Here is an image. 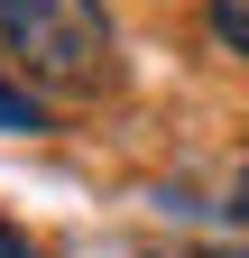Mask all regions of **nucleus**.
<instances>
[{
  "label": "nucleus",
  "instance_id": "nucleus-1",
  "mask_svg": "<svg viewBox=\"0 0 249 258\" xmlns=\"http://www.w3.org/2000/svg\"><path fill=\"white\" fill-rule=\"evenodd\" d=\"M0 55L19 64V83L92 102L120 74V37L102 0H0Z\"/></svg>",
  "mask_w": 249,
  "mask_h": 258
},
{
  "label": "nucleus",
  "instance_id": "nucleus-2",
  "mask_svg": "<svg viewBox=\"0 0 249 258\" xmlns=\"http://www.w3.org/2000/svg\"><path fill=\"white\" fill-rule=\"evenodd\" d=\"M0 129H10V139H37V129H46V102L28 83H0Z\"/></svg>",
  "mask_w": 249,
  "mask_h": 258
},
{
  "label": "nucleus",
  "instance_id": "nucleus-3",
  "mask_svg": "<svg viewBox=\"0 0 249 258\" xmlns=\"http://www.w3.org/2000/svg\"><path fill=\"white\" fill-rule=\"evenodd\" d=\"M212 10V37H222V55H240L249 64V0H203Z\"/></svg>",
  "mask_w": 249,
  "mask_h": 258
},
{
  "label": "nucleus",
  "instance_id": "nucleus-4",
  "mask_svg": "<svg viewBox=\"0 0 249 258\" xmlns=\"http://www.w3.org/2000/svg\"><path fill=\"white\" fill-rule=\"evenodd\" d=\"M0 258H37V249H28V240L10 231V221H0Z\"/></svg>",
  "mask_w": 249,
  "mask_h": 258
},
{
  "label": "nucleus",
  "instance_id": "nucleus-5",
  "mask_svg": "<svg viewBox=\"0 0 249 258\" xmlns=\"http://www.w3.org/2000/svg\"><path fill=\"white\" fill-rule=\"evenodd\" d=\"M231 221H240V231H249V175H240V194H231Z\"/></svg>",
  "mask_w": 249,
  "mask_h": 258
},
{
  "label": "nucleus",
  "instance_id": "nucleus-6",
  "mask_svg": "<svg viewBox=\"0 0 249 258\" xmlns=\"http://www.w3.org/2000/svg\"><path fill=\"white\" fill-rule=\"evenodd\" d=\"M157 258H194V249H157Z\"/></svg>",
  "mask_w": 249,
  "mask_h": 258
}]
</instances>
